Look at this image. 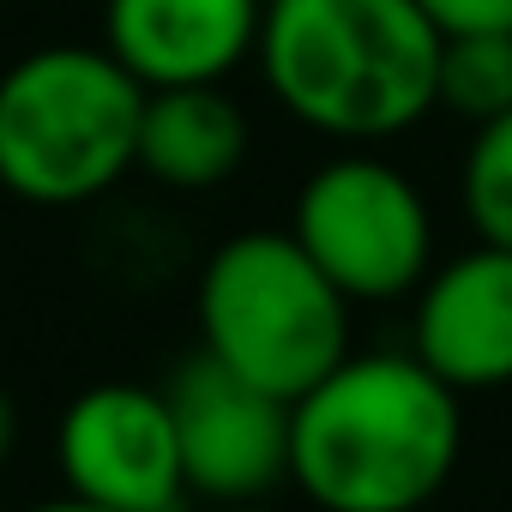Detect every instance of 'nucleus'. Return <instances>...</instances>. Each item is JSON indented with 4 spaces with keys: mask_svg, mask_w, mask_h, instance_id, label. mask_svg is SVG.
<instances>
[{
    "mask_svg": "<svg viewBox=\"0 0 512 512\" xmlns=\"http://www.w3.org/2000/svg\"><path fill=\"white\" fill-rule=\"evenodd\" d=\"M464 452V398L416 350H350L290 404V488L314 512H428Z\"/></svg>",
    "mask_w": 512,
    "mask_h": 512,
    "instance_id": "1",
    "label": "nucleus"
},
{
    "mask_svg": "<svg viewBox=\"0 0 512 512\" xmlns=\"http://www.w3.org/2000/svg\"><path fill=\"white\" fill-rule=\"evenodd\" d=\"M253 61L308 133L380 145L434 115L440 31L416 0H266Z\"/></svg>",
    "mask_w": 512,
    "mask_h": 512,
    "instance_id": "2",
    "label": "nucleus"
},
{
    "mask_svg": "<svg viewBox=\"0 0 512 512\" xmlns=\"http://www.w3.org/2000/svg\"><path fill=\"white\" fill-rule=\"evenodd\" d=\"M145 85L103 43H49L0 73V187L37 211L103 199L139 169Z\"/></svg>",
    "mask_w": 512,
    "mask_h": 512,
    "instance_id": "3",
    "label": "nucleus"
},
{
    "mask_svg": "<svg viewBox=\"0 0 512 512\" xmlns=\"http://www.w3.org/2000/svg\"><path fill=\"white\" fill-rule=\"evenodd\" d=\"M199 356L296 404L350 356V296L308 260L290 229L217 241L193 290Z\"/></svg>",
    "mask_w": 512,
    "mask_h": 512,
    "instance_id": "4",
    "label": "nucleus"
},
{
    "mask_svg": "<svg viewBox=\"0 0 512 512\" xmlns=\"http://www.w3.org/2000/svg\"><path fill=\"white\" fill-rule=\"evenodd\" d=\"M290 235L308 260L356 302L416 296L434 272V211L428 193L374 151L326 157L290 205Z\"/></svg>",
    "mask_w": 512,
    "mask_h": 512,
    "instance_id": "5",
    "label": "nucleus"
},
{
    "mask_svg": "<svg viewBox=\"0 0 512 512\" xmlns=\"http://www.w3.org/2000/svg\"><path fill=\"white\" fill-rule=\"evenodd\" d=\"M61 488L115 512H181V440L163 386L103 380L85 386L55 422Z\"/></svg>",
    "mask_w": 512,
    "mask_h": 512,
    "instance_id": "6",
    "label": "nucleus"
},
{
    "mask_svg": "<svg viewBox=\"0 0 512 512\" xmlns=\"http://www.w3.org/2000/svg\"><path fill=\"white\" fill-rule=\"evenodd\" d=\"M169 410L181 440L187 500H272L290 482V404L247 386L211 356H187L169 374Z\"/></svg>",
    "mask_w": 512,
    "mask_h": 512,
    "instance_id": "7",
    "label": "nucleus"
},
{
    "mask_svg": "<svg viewBox=\"0 0 512 512\" xmlns=\"http://www.w3.org/2000/svg\"><path fill=\"white\" fill-rule=\"evenodd\" d=\"M410 350L464 398L512 386V247H464L416 290Z\"/></svg>",
    "mask_w": 512,
    "mask_h": 512,
    "instance_id": "8",
    "label": "nucleus"
},
{
    "mask_svg": "<svg viewBox=\"0 0 512 512\" xmlns=\"http://www.w3.org/2000/svg\"><path fill=\"white\" fill-rule=\"evenodd\" d=\"M266 0H103V49L145 85H223L260 49Z\"/></svg>",
    "mask_w": 512,
    "mask_h": 512,
    "instance_id": "9",
    "label": "nucleus"
},
{
    "mask_svg": "<svg viewBox=\"0 0 512 512\" xmlns=\"http://www.w3.org/2000/svg\"><path fill=\"white\" fill-rule=\"evenodd\" d=\"M247 115L223 85H175V91H145L139 115V169L157 187L175 193H211L235 181L247 163Z\"/></svg>",
    "mask_w": 512,
    "mask_h": 512,
    "instance_id": "10",
    "label": "nucleus"
},
{
    "mask_svg": "<svg viewBox=\"0 0 512 512\" xmlns=\"http://www.w3.org/2000/svg\"><path fill=\"white\" fill-rule=\"evenodd\" d=\"M434 109L452 121H494L512 109V31H476V37H440L434 67Z\"/></svg>",
    "mask_w": 512,
    "mask_h": 512,
    "instance_id": "11",
    "label": "nucleus"
},
{
    "mask_svg": "<svg viewBox=\"0 0 512 512\" xmlns=\"http://www.w3.org/2000/svg\"><path fill=\"white\" fill-rule=\"evenodd\" d=\"M458 199L488 247H512V109L482 121L464 163H458Z\"/></svg>",
    "mask_w": 512,
    "mask_h": 512,
    "instance_id": "12",
    "label": "nucleus"
},
{
    "mask_svg": "<svg viewBox=\"0 0 512 512\" xmlns=\"http://www.w3.org/2000/svg\"><path fill=\"white\" fill-rule=\"evenodd\" d=\"M440 37H476V31H512V0H416Z\"/></svg>",
    "mask_w": 512,
    "mask_h": 512,
    "instance_id": "13",
    "label": "nucleus"
},
{
    "mask_svg": "<svg viewBox=\"0 0 512 512\" xmlns=\"http://www.w3.org/2000/svg\"><path fill=\"white\" fill-rule=\"evenodd\" d=\"M13 446H19V410H13V392L0 386V464L13 458Z\"/></svg>",
    "mask_w": 512,
    "mask_h": 512,
    "instance_id": "14",
    "label": "nucleus"
},
{
    "mask_svg": "<svg viewBox=\"0 0 512 512\" xmlns=\"http://www.w3.org/2000/svg\"><path fill=\"white\" fill-rule=\"evenodd\" d=\"M25 512H115V506H97V500H79V494H61V500H37Z\"/></svg>",
    "mask_w": 512,
    "mask_h": 512,
    "instance_id": "15",
    "label": "nucleus"
},
{
    "mask_svg": "<svg viewBox=\"0 0 512 512\" xmlns=\"http://www.w3.org/2000/svg\"><path fill=\"white\" fill-rule=\"evenodd\" d=\"M199 512H284L272 500H223V506H199Z\"/></svg>",
    "mask_w": 512,
    "mask_h": 512,
    "instance_id": "16",
    "label": "nucleus"
},
{
    "mask_svg": "<svg viewBox=\"0 0 512 512\" xmlns=\"http://www.w3.org/2000/svg\"><path fill=\"white\" fill-rule=\"evenodd\" d=\"M0 7H7V0H0Z\"/></svg>",
    "mask_w": 512,
    "mask_h": 512,
    "instance_id": "17",
    "label": "nucleus"
},
{
    "mask_svg": "<svg viewBox=\"0 0 512 512\" xmlns=\"http://www.w3.org/2000/svg\"><path fill=\"white\" fill-rule=\"evenodd\" d=\"M0 512H7V506H0Z\"/></svg>",
    "mask_w": 512,
    "mask_h": 512,
    "instance_id": "18",
    "label": "nucleus"
}]
</instances>
